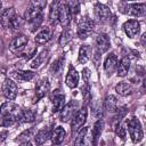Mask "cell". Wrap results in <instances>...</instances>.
<instances>
[{
    "mask_svg": "<svg viewBox=\"0 0 146 146\" xmlns=\"http://www.w3.org/2000/svg\"><path fill=\"white\" fill-rule=\"evenodd\" d=\"M16 121L11 117H8V116H2L0 115V125L1 127H9V125H13Z\"/></svg>",
    "mask_w": 146,
    "mask_h": 146,
    "instance_id": "cell-36",
    "label": "cell"
},
{
    "mask_svg": "<svg viewBox=\"0 0 146 146\" xmlns=\"http://www.w3.org/2000/svg\"><path fill=\"white\" fill-rule=\"evenodd\" d=\"M65 83H66L67 87H70L72 89L75 88L78 86V83H79V74H78L76 70L74 67H72V66L70 67V70L67 72V75L65 78Z\"/></svg>",
    "mask_w": 146,
    "mask_h": 146,
    "instance_id": "cell-17",
    "label": "cell"
},
{
    "mask_svg": "<svg viewBox=\"0 0 146 146\" xmlns=\"http://www.w3.org/2000/svg\"><path fill=\"white\" fill-rule=\"evenodd\" d=\"M87 133H88V129L87 128H82L80 130V132L78 133V137L75 138L74 146H87L88 145Z\"/></svg>",
    "mask_w": 146,
    "mask_h": 146,
    "instance_id": "cell-26",
    "label": "cell"
},
{
    "mask_svg": "<svg viewBox=\"0 0 146 146\" xmlns=\"http://www.w3.org/2000/svg\"><path fill=\"white\" fill-rule=\"evenodd\" d=\"M82 75H83V80L86 82V84H89V78H90V72L88 68H84L83 72H82Z\"/></svg>",
    "mask_w": 146,
    "mask_h": 146,
    "instance_id": "cell-39",
    "label": "cell"
},
{
    "mask_svg": "<svg viewBox=\"0 0 146 146\" xmlns=\"http://www.w3.org/2000/svg\"><path fill=\"white\" fill-rule=\"evenodd\" d=\"M58 21L62 24V26L66 27L70 25L72 17L68 10V7L66 2H58Z\"/></svg>",
    "mask_w": 146,
    "mask_h": 146,
    "instance_id": "cell-9",
    "label": "cell"
},
{
    "mask_svg": "<svg viewBox=\"0 0 146 146\" xmlns=\"http://www.w3.org/2000/svg\"><path fill=\"white\" fill-rule=\"evenodd\" d=\"M29 42V38L25 35V34H19V35H17L13 41H11V43H10V50L13 51V52H17V51H19V50H22L24 47H25V44Z\"/></svg>",
    "mask_w": 146,
    "mask_h": 146,
    "instance_id": "cell-14",
    "label": "cell"
},
{
    "mask_svg": "<svg viewBox=\"0 0 146 146\" xmlns=\"http://www.w3.org/2000/svg\"><path fill=\"white\" fill-rule=\"evenodd\" d=\"M34 72L32 71H15L13 72V76L19 81V82H25V81H30L34 78Z\"/></svg>",
    "mask_w": 146,
    "mask_h": 146,
    "instance_id": "cell-24",
    "label": "cell"
},
{
    "mask_svg": "<svg viewBox=\"0 0 146 146\" xmlns=\"http://www.w3.org/2000/svg\"><path fill=\"white\" fill-rule=\"evenodd\" d=\"M65 136H66V131H65V129H64L63 127H56L55 130L52 131L50 138H51L52 144L58 145V144H60V143L64 140Z\"/></svg>",
    "mask_w": 146,
    "mask_h": 146,
    "instance_id": "cell-22",
    "label": "cell"
},
{
    "mask_svg": "<svg viewBox=\"0 0 146 146\" xmlns=\"http://www.w3.org/2000/svg\"><path fill=\"white\" fill-rule=\"evenodd\" d=\"M115 91L120 95V96H128L131 94L132 91V88L129 83L127 82H120L115 86Z\"/></svg>",
    "mask_w": 146,
    "mask_h": 146,
    "instance_id": "cell-27",
    "label": "cell"
},
{
    "mask_svg": "<svg viewBox=\"0 0 146 146\" xmlns=\"http://www.w3.org/2000/svg\"><path fill=\"white\" fill-rule=\"evenodd\" d=\"M34 120H35V114L33 111H31V110L23 111V116H22L23 122H33Z\"/></svg>",
    "mask_w": 146,
    "mask_h": 146,
    "instance_id": "cell-35",
    "label": "cell"
},
{
    "mask_svg": "<svg viewBox=\"0 0 146 146\" xmlns=\"http://www.w3.org/2000/svg\"><path fill=\"white\" fill-rule=\"evenodd\" d=\"M63 64H64V58H63V57L56 59V60L52 63V65H51V68H50L51 73H52V74H57L58 72H60L62 68H63Z\"/></svg>",
    "mask_w": 146,
    "mask_h": 146,
    "instance_id": "cell-33",
    "label": "cell"
},
{
    "mask_svg": "<svg viewBox=\"0 0 146 146\" xmlns=\"http://www.w3.org/2000/svg\"><path fill=\"white\" fill-rule=\"evenodd\" d=\"M2 94L9 100H14L16 98V96H17V86L11 79H6L3 81Z\"/></svg>",
    "mask_w": 146,
    "mask_h": 146,
    "instance_id": "cell-11",
    "label": "cell"
},
{
    "mask_svg": "<svg viewBox=\"0 0 146 146\" xmlns=\"http://www.w3.org/2000/svg\"><path fill=\"white\" fill-rule=\"evenodd\" d=\"M104 106H105V110L108 111V112H114L116 111V106H117V100L114 96L110 95L105 98V103H104Z\"/></svg>",
    "mask_w": 146,
    "mask_h": 146,
    "instance_id": "cell-29",
    "label": "cell"
},
{
    "mask_svg": "<svg viewBox=\"0 0 146 146\" xmlns=\"http://www.w3.org/2000/svg\"><path fill=\"white\" fill-rule=\"evenodd\" d=\"M145 36H146V34H143V36H141V44L143 46H145Z\"/></svg>",
    "mask_w": 146,
    "mask_h": 146,
    "instance_id": "cell-40",
    "label": "cell"
},
{
    "mask_svg": "<svg viewBox=\"0 0 146 146\" xmlns=\"http://www.w3.org/2000/svg\"><path fill=\"white\" fill-rule=\"evenodd\" d=\"M129 68H130V58L128 56H124V57L121 58V60L117 64V67H116L117 75L121 76V78L125 76L129 72Z\"/></svg>",
    "mask_w": 146,
    "mask_h": 146,
    "instance_id": "cell-18",
    "label": "cell"
},
{
    "mask_svg": "<svg viewBox=\"0 0 146 146\" xmlns=\"http://www.w3.org/2000/svg\"><path fill=\"white\" fill-rule=\"evenodd\" d=\"M51 103H52V112H59L62 111V108L65 106V96L63 94H54V96L51 97Z\"/></svg>",
    "mask_w": 146,
    "mask_h": 146,
    "instance_id": "cell-19",
    "label": "cell"
},
{
    "mask_svg": "<svg viewBox=\"0 0 146 146\" xmlns=\"http://www.w3.org/2000/svg\"><path fill=\"white\" fill-rule=\"evenodd\" d=\"M116 67H117V58L114 54H110L104 63V70H105L106 74L111 76L114 73V71L116 70Z\"/></svg>",
    "mask_w": 146,
    "mask_h": 146,
    "instance_id": "cell-15",
    "label": "cell"
},
{
    "mask_svg": "<svg viewBox=\"0 0 146 146\" xmlns=\"http://www.w3.org/2000/svg\"><path fill=\"white\" fill-rule=\"evenodd\" d=\"M16 15V11H15V8L14 7H10V8H7L2 11L1 14V17H0V21H1V25L3 27H8L9 26V23L11 21V18Z\"/></svg>",
    "mask_w": 146,
    "mask_h": 146,
    "instance_id": "cell-21",
    "label": "cell"
},
{
    "mask_svg": "<svg viewBox=\"0 0 146 146\" xmlns=\"http://www.w3.org/2000/svg\"><path fill=\"white\" fill-rule=\"evenodd\" d=\"M48 54H49V51L48 50H43V51H41L39 55H36V57H34V59L31 62V67L32 68H38V67H40L41 66V64L44 62V59L48 57Z\"/></svg>",
    "mask_w": 146,
    "mask_h": 146,
    "instance_id": "cell-28",
    "label": "cell"
},
{
    "mask_svg": "<svg viewBox=\"0 0 146 146\" xmlns=\"http://www.w3.org/2000/svg\"><path fill=\"white\" fill-rule=\"evenodd\" d=\"M0 115L2 116H8L14 119L15 121H22L23 116V111L18 105L11 102H6L0 106Z\"/></svg>",
    "mask_w": 146,
    "mask_h": 146,
    "instance_id": "cell-1",
    "label": "cell"
},
{
    "mask_svg": "<svg viewBox=\"0 0 146 146\" xmlns=\"http://www.w3.org/2000/svg\"><path fill=\"white\" fill-rule=\"evenodd\" d=\"M66 5L68 7L71 17L74 18L79 14V11H80V2H78V1H70V2H66Z\"/></svg>",
    "mask_w": 146,
    "mask_h": 146,
    "instance_id": "cell-32",
    "label": "cell"
},
{
    "mask_svg": "<svg viewBox=\"0 0 146 146\" xmlns=\"http://www.w3.org/2000/svg\"><path fill=\"white\" fill-rule=\"evenodd\" d=\"M87 114H88V111L86 107L79 110L76 112V114L73 116L72 119V123H71V130L72 132H76L78 130H80L82 128V125L86 123V120H87Z\"/></svg>",
    "mask_w": 146,
    "mask_h": 146,
    "instance_id": "cell-8",
    "label": "cell"
},
{
    "mask_svg": "<svg viewBox=\"0 0 146 146\" xmlns=\"http://www.w3.org/2000/svg\"><path fill=\"white\" fill-rule=\"evenodd\" d=\"M49 89H50V84H49L48 79L47 78H42L41 80H39V82L35 86V98L40 99V98L44 97L48 94Z\"/></svg>",
    "mask_w": 146,
    "mask_h": 146,
    "instance_id": "cell-13",
    "label": "cell"
},
{
    "mask_svg": "<svg viewBox=\"0 0 146 146\" xmlns=\"http://www.w3.org/2000/svg\"><path fill=\"white\" fill-rule=\"evenodd\" d=\"M94 14H95L96 19L99 23H106V22H108L110 18H111V16H112L111 9L107 6H105V5L100 3V2L95 3V6H94Z\"/></svg>",
    "mask_w": 146,
    "mask_h": 146,
    "instance_id": "cell-6",
    "label": "cell"
},
{
    "mask_svg": "<svg viewBox=\"0 0 146 146\" xmlns=\"http://www.w3.org/2000/svg\"><path fill=\"white\" fill-rule=\"evenodd\" d=\"M103 121L102 120H98L95 124H94V128L91 130V143H92V146H97L98 145V140H99V137H100V133H102V130H103Z\"/></svg>",
    "mask_w": 146,
    "mask_h": 146,
    "instance_id": "cell-20",
    "label": "cell"
},
{
    "mask_svg": "<svg viewBox=\"0 0 146 146\" xmlns=\"http://www.w3.org/2000/svg\"><path fill=\"white\" fill-rule=\"evenodd\" d=\"M115 132H116V135L121 138V139H124L125 138V128H123V125H121V124H117L116 125V128H115Z\"/></svg>",
    "mask_w": 146,
    "mask_h": 146,
    "instance_id": "cell-38",
    "label": "cell"
},
{
    "mask_svg": "<svg viewBox=\"0 0 146 146\" xmlns=\"http://www.w3.org/2000/svg\"><path fill=\"white\" fill-rule=\"evenodd\" d=\"M120 8H121L120 10L123 14H127L130 16H136V17L144 16L146 13L145 3H122Z\"/></svg>",
    "mask_w": 146,
    "mask_h": 146,
    "instance_id": "cell-5",
    "label": "cell"
},
{
    "mask_svg": "<svg viewBox=\"0 0 146 146\" xmlns=\"http://www.w3.org/2000/svg\"><path fill=\"white\" fill-rule=\"evenodd\" d=\"M78 108H79V103L76 100H71L68 104H66L62 111H60V121L62 122H67L70 121L71 119H73V116L76 114L78 112Z\"/></svg>",
    "mask_w": 146,
    "mask_h": 146,
    "instance_id": "cell-7",
    "label": "cell"
},
{
    "mask_svg": "<svg viewBox=\"0 0 146 146\" xmlns=\"http://www.w3.org/2000/svg\"><path fill=\"white\" fill-rule=\"evenodd\" d=\"M123 30L129 38L133 39L140 33V23L137 19H129L123 24Z\"/></svg>",
    "mask_w": 146,
    "mask_h": 146,
    "instance_id": "cell-10",
    "label": "cell"
},
{
    "mask_svg": "<svg viewBox=\"0 0 146 146\" xmlns=\"http://www.w3.org/2000/svg\"><path fill=\"white\" fill-rule=\"evenodd\" d=\"M127 127H128V131L130 133L131 140L137 144L140 143L143 137H144V132L141 129V124L139 122V120L137 117H131L127 121Z\"/></svg>",
    "mask_w": 146,
    "mask_h": 146,
    "instance_id": "cell-3",
    "label": "cell"
},
{
    "mask_svg": "<svg viewBox=\"0 0 146 146\" xmlns=\"http://www.w3.org/2000/svg\"><path fill=\"white\" fill-rule=\"evenodd\" d=\"M90 57H91V48L89 46H87V44L81 46L80 49H79V55H78L79 63L84 64L90 59Z\"/></svg>",
    "mask_w": 146,
    "mask_h": 146,
    "instance_id": "cell-23",
    "label": "cell"
},
{
    "mask_svg": "<svg viewBox=\"0 0 146 146\" xmlns=\"http://www.w3.org/2000/svg\"><path fill=\"white\" fill-rule=\"evenodd\" d=\"M95 43H96V48H97L98 54H103V52L107 51L108 48H110V46H111L110 38H108V35L105 34V33H99V34L96 36Z\"/></svg>",
    "mask_w": 146,
    "mask_h": 146,
    "instance_id": "cell-12",
    "label": "cell"
},
{
    "mask_svg": "<svg viewBox=\"0 0 146 146\" xmlns=\"http://www.w3.org/2000/svg\"><path fill=\"white\" fill-rule=\"evenodd\" d=\"M33 132H34V129L33 128H31L29 130H25L24 132H22L18 136V138L16 139V141H19V143H26V141H29V139H30V137H32Z\"/></svg>",
    "mask_w": 146,
    "mask_h": 146,
    "instance_id": "cell-34",
    "label": "cell"
},
{
    "mask_svg": "<svg viewBox=\"0 0 146 146\" xmlns=\"http://www.w3.org/2000/svg\"><path fill=\"white\" fill-rule=\"evenodd\" d=\"M21 146H32V145H31V143H30V141H26V143H23Z\"/></svg>",
    "mask_w": 146,
    "mask_h": 146,
    "instance_id": "cell-41",
    "label": "cell"
},
{
    "mask_svg": "<svg viewBox=\"0 0 146 146\" xmlns=\"http://www.w3.org/2000/svg\"><path fill=\"white\" fill-rule=\"evenodd\" d=\"M1 6H2V3H1V1H0V9H1Z\"/></svg>",
    "mask_w": 146,
    "mask_h": 146,
    "instance_id": "cell-42",
    "label": "cell"
},
{
    "mask_svg": "<svg viewBox=\"0 0 146 146\" xmlns=\"http://www.w3.org/2000/svg\"><path fill=\"white\" fill-rule=\"evenodd\" d=\"M47 6V1H31L29 8L25 10V19L30 23L42 16V8Z\"/></svg>",
    "mask_w": 146,
    "mask_h": 146,
    "instance_id": "cell-2",
    "label": "cell"
},
{
    "mask_svg": "<svg viewBox=\"0 0 146 146\" xmlns=\"http://www.w3.org/2000/svg\"><path fill=\"white\" fill-rule=\"evenodd\" d=\"M94 29H95V22L88 16H83L78 23V29H76L78 36L80 39H86L92 33Z\"/></svg>",
    "mask_w": 146,
    "mask_h": 146,
    "instance_id": "cell-4",
    "label": "cell"
},
{
    "mask_svg": "<svg viewBox=\"0 0 146 146\" xmlns=\"http://www.w3.org/2000/svg\"><path fill=\"white\" fill-rule=\"evenodd\" d=\"M23 24H24L23 18H22L19 15H17V14H16V15L11 18V21H10V23H9V26H8V27H10V29H11V30H14V31H17V30H21V29H22Z\"/></svg>",
    "mask_w": 146,
    "mask_h": 146,
    "instance_id": "cell-31",
    "label": "cell"
},
{
    "mask_svg": "<svg viewBox=\"0 0 146 146\" xmlns=\"http://www.w3.org/2000/svg\"><path fill=\"white\" fill-rule=\"evenodd\" d=\"M58 21V2H52L49 11V22L50 24H56Z\"/></svg>",
    "mask_w": 146,
    "mask_h": 146,
    "instance_id": "cell-30",
    "label": "cell"
},
{
    "mask_svg": "<svg viewBox=\"0 0 146 146\" xmlns=\"http://www.w3.org/2000/svg\"><path fill=\"white\" fill-rule=\"evenodd\" d=\"M50 136H51V133H50V130H49V129H42V130L38 131L36 135L34 136L35 144H36V145H42V144H44V143L49 139Z\"/></svg>",
    "mask_w": 146,
    "mask_h": 146,
    "instance_id": "cell-25",
    "label": "cell"
},
{
    "mask_svg": "<svg viewBox=\"0 0 146 146\" xmlns=\"http://www.w3.org/2000/svg\"><path fill=\"white\" fill-rule=\"evenodd\" d=\"M71 35H72L71 31H68V30L64 31V32L62 33V36H60V39H59V43H60V44H65L67 41H70V39H71Z\"/></svg>",
    "mask_w": 146,
    "mask_h": 146,
    "instance_id": "cell-37",
    "label": "cell"
},
{
    "mask_svg": "<svg viewBox=\"0 0 146 146\" xmlns=\"http://www.w3.org/2000/svg\"><path fill=\"white\" fill-rule=\"evenodd\" d=\"M51 35H52V30L51 27H43L41 31H39L35 35V42L38 44H44L47 43L50 39H51Z\"/></svg>",
    "mask_w": 146,
    "mask_h": 146,
    "instance_id": "cell-16",
    "label": "cell"
}]
</instances>
